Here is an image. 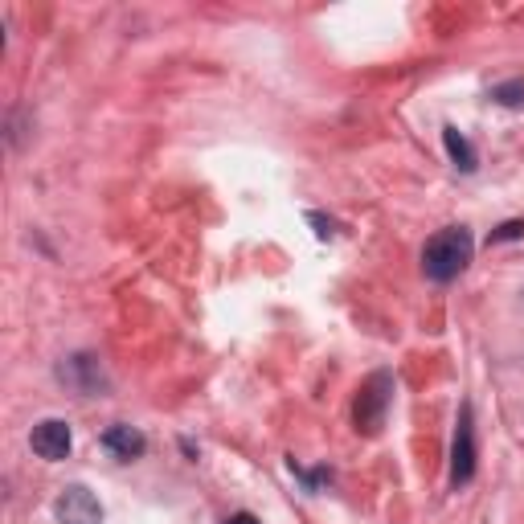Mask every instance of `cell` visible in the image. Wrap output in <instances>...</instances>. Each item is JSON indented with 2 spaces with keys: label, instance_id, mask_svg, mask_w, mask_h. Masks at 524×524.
I'll list each match as a JSON object with an SVG mask.
<instances>
[{
  "label": "cell",
  "instance_id": "1",
  "mask_svg": "<svg viewBox=\"0 0 524 524\" xmlns=\"http://www.w3.org/2000/svg\"><path fill=\"white\" fill-rule=\"evenodd\" d=\"M475 254V242H471V230L463 226H447L439 230L426 246H422V271L434 279V283H451L467 271V262Z\"/></svg>",
  "mask_w": 524,
  "mask_h": 524
},
{
  "label": "cell",
  "instance_id": "2",
  "mask_svg": "<svg viewBox=\"0 0 524 524\" xmlns=\"http://www.w3.org/2000/svg\"><path fill=\"white\" fill-rule=\"evenodd\" d=\"M389 402H393V373L377 369V373L361 385L357 402H353V422H357V430H361V434H377V430L385 426Z\"/></svg>",
  "mask_w": 524,
  "mask_h": 524
},
{
  "label": "cell",
  "instance_id": "3",
  "mask_svg": "<svg viewBox=\"0 0 524 524\" xmlns=\"http://www.w3.org/2000/svg\"><path fill=\"white\" fill-rule=\"evenodd\" d=\"M58 381L70 385L74 393H82V398H103L107 393V373H103V361L91 357V353H74L58 365Z\"/></svg>",
  "mask_w": 524,
  "mask_h": 524
},
{
  "label": "cell",
  "instance_id": "4",
  "mask_svg": "<svg viewBox=\"0 0 524 524\" xmlns=\"http://www.w3.org/2000/svg\"><path fill=\"white\" fill-rule=\"evenodd\" d=\"M54 516H58V524H103V504H99V496L91 488L70 484V488L58 492Z\"/></svg>",
  "mask_w": 524,
  "mask_h": 524
},
{
  "label": "cell",
  "instance_id": "5",
  "mask_svg": "<svg viewBox=\"0 0 524 524\" xmlns=\"http://www.w3.org/2000/svg\"><path fill=\"white\" fill-rule=\"evenodd\" d=\"M29 447L37 451V459H46V463H62L74 447V434L62 418H46V422H37L33 434H29Z\"/></svg>",
  "mask_w": 524,
  "mask_h": 524
},
{
  "label": "cell",
  "instance_id": "6",
  "mask_svg": "<svg viewBox=\"0 0 524 524\" xmlns=\"http://www.w3.org/2000/svg\"><path fill=\"white\" fill-rule=\"evenodd\" d=\"M475 475V430H471V406H463L455 426V447H451V484L463 488Z\"/></svg>",
  "mask_w": 524,
  "mask_h": 524
},
{
  "label": "cell",
  "instance_id": "7",
  "mask_svg": "<svg viewBox=\"0 0 524 524\" xmlns=\"http://www.w3.org/2000/svg\"><path fill=\"white\" fill-rule=\"evenodd\" d=\"M103 447H107L119 463H136V459H144L148 439H144V434H140L136 426L115 422V426H107V430H103Z\"/></svg>",
  "mask_w": 524,
  "mask_h": 524
},
{
  "label": "cell",
  "instance_id": "8",
  "mask_svg": "<svg viewBox=\"0 0 524 524\" xmlns=\"http://www.w3.org/2000/svg\"><path fill=\"white\" fill-rule=\"evenodd\" d=\"M443 144H447V152H451V160H455V168H463V172H475V148L467 144V136L459 127H443Z\"/></svg>",
  "mask_w": 524,
  "mask_h": 524
},
{
  "label": "cell",
  "instance_id": "9",
  "mask_svg": "<svg viewBox=\"0 0 524 524\" xmlns=\"http://www.w3.org/2000/svg\"><path fill=\"white\" fill-rule=\"evenodd\" d=\"M492 99H496L500 107H524V78H512V82L492 86Z\"/></svg>",
  "mask_w": 524,
  "mask_h": 524
},
{
  "label": "cell",
  "instance_id": "10",
  "mask_svg": "<svg viewBox=\"0 0 524 524\" xmlns=\"http://www.w3.org/2000/svg\"><path fill=\"white\" fill-rule=\"evenodd\" d=\"M516 238H524V222H504L500 230H492V238H488V242L496 246V242H516Z\"/></svg>",
  "mask_w": 524,
  "mask_h": 524
},
{
  "label": "cell",
  "instance_id": "11",
  "mask_svg": "<svg viewBox=\"0 0 524 524\" xmlns=\"http://www.w3.org/2000/svg\"><path fill=\"white\" fill-rule=\"evenodd\" d=\"M308 222L316 226V238H332V234H336V230H332V222H328L324 213H308Z\"/></svg>",
  "mask_w": 524,
  "mask_h": 524
},
{
  "label": "cell",
  "instance_id": "12",
  "mask_svg": "<svg viewBox=\"0 0 524 524\" xmlns=\"http://www.w3.org/2000/svg\"><path fill=\"white\" fill-rule=\"evenodd\" d=\"M226 524H262V520H258L254 512H234V516H230Z\"/></svg>",
  "mask_w": 524,
  "mask_h": 524
}]
</instances>
